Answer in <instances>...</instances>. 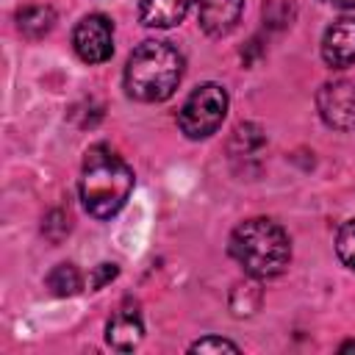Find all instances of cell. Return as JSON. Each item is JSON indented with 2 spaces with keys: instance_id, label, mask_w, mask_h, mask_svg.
<instances>
[{
  "instance_id": "1",
  "label": "cell",
  "mask_w": 355,
  "mask_h": 355,
  "mask_svg": "<svg viewBox=\"0 0 355 355\" xmlns=\"http://www.w3.org/2000/svg\"><path fill=\"white\" fill-rule=\"evenodd\" d=\"M133 169L125 164L122 155H116L105 144H94L86 150L83 164H80V202L89 216L94 219H111L116 216L130 191H133Z\"/></svg>"
},
{
  "instance_id": "2",
  "label": "cell",
  "mask_w": 355,
  "mask_h": 355,
  "mask_svg": "<svg viewBox=\"0 0 355 355\" xmlns=\"http://www.w3.org/2000/svg\"><path fill=\"white\" fill-rule=\"evenodd\" d=\"M186 61L178 47L161 39H147L128 55L125 92L139 103H164L183 80Z\"/></svg>"
},
{
  "instance_id": "3",
  "label": "cell",
  "mask_w": 355,
  "mask_h": 355,
  "mask_svg": "<svg viewBox=\"0 0 355 355\" xmlns=\"http://www.w3.org/2000/svg\"><path fill=\"white\" fill-rule=\"evenodd\" d=\"M227 252L252 280H272L283 275L291 261V239L277 222L252 216L230 233Z\"/></svg>"
},
{
  "instance_id": "4",
  "label": "cell",
  "mask_w": 355,
  "mask_h": 355,
  "mask_svg": "<svg viewBox=\"0 0 355 355\" xmlns=\"http://www.w3.org/2000/svg\"><path fill=\"white\" fill-rule=\"evenodd\" d=\"M227 92L219 83H202L197 86L186 103L178 111V125L186 139H208L219 130L225 114H227Z\"/></svg>"
},
{
  "instance_id": "5",
  "label": "cell",
  "mask_w": 355,
  "mask_h": 355,
  "mask_svg": "<svg viewBox=\"0 0 355 355\" xmlns=\"http://www.w3.org/2000/svg\"><path fill=\"white\" fill-rule=\"evenodd\" d=\"M316 108L327 128L352 130L355 128V78H333L319 86Z\"/></svg>"
},
{
  "instance_id": "6",
  "label": "cell",
  "mask_w": 355,
  "mask_h": 355,
  "mask_svg": "<svg viewBox=\"0 0 355 355\" xmlns=\"http://www.w3.org/2000/svg\"><path fill=\"white\" fill-rule=\"evenodd\" d=\"M72 47L80 61L103 64L114 53V25L105 14H86L72 31Z\"/></svg>"
},
{
  "instance_id": "7",
  "label": "cell",
  "mask_w": 355,
  "mask_h": 355,
  "mask_svg": "<svg viewBox=\"0 0 355 355\" xmlns=\"http://www.w3.org/2000/svg\"><path fill=\"white\" fill-rule=\"evenodd\" d=\"M322 58L330 69H347L355 64V17H341L324 31Z\"/></svg>"
},
{
  "instance_id": "8",
  "label": "cell",
  "mask_w": 355,
  "mask_h": 355,
  "mask_svg": "<svg viewBox=\"0 0 355 355\" xmlns=\"http://www.w3.org/2000/svg\"><path fill=\"white\" fill-rule=\"evenodd\" d=\"M144 338V322H141V313L136 311V305H119L108 324H105V341L111 349L116 352H130L141 344Z\"/></svg>"
},
{
  "instance_id": "9",
  "label": "cell",
  "mask_w": 355,
  "mask_h": 355,
  "mask_svg": "<svg viewBox=\"0 0 355 355\" xmlns=\"http://www.w3.org/2000/svg\"><path fill=\"white\" fill-rule=\"evenodd\" d=\"M241 11L244 0H197V22L214 39L227 36L239 25Z\"/></svg>"
},
{
  "instance_id": "10",
  "label": "cell",
  "mask_w": 355,
  "mask_h": 355,
  "mask_svg": "<svg viewBox=\"0 0 355 355\" xmlns=\"http://www.w3.org/2000/svg\"><path fill=\"white\" fill-rule=\"evenodd\" d=\"M194 0H139V19L147 28H175Z\"/></svg>"
},
{
  "instance_id": "11",
  "label": "cell",
  "mask_w": 355,
  "mask_h": 355,
  "mask_svg": "<svg viewBox=\"0 0 355 355\" xmlns=\"http://www.w3.org/2000/svg\"><path fill=\"white\" fill-rule=\"evenodd\" d=\"M55 22V14L50 6H25L17 11V31L25 39H42L44 33H50Z\"/></svg>"
},
{
  "instance_id": "12",
  "label": "cell",
  "mask_w": 355,
  "mask_h": 355,
  "mask_svg": "<svg viewBox=\"0 0 355 355\" xmlns=\"http://www.w3.org/2000/svg\"><path fill=\"white\" fill-rule=\"evenodd\" d=\"M44 283L55 297H72L80 291V272L75 269V263H58L53 266Z\"/></svg>"
},
{
  "instance_id": "13",
  "label": "cell",
  "mask_w": 355,
  "mask_h": 355,
  "mask_svg": "<svg viewBox=\"0 0 355 355\" xmlns=\"http://www.w3.org/2000/svg\"><path fill=\"white\" fill-rule=\"evenodd\" d=\"M336 255L347 269L355 272V216L341 225V230L336 236Z\"/></svg>"
},
{
  "instance_id": "14",
  "label": "cell",
  "mask_w": 355,
  "mask_h": 355,
  "mask_svg": "<svg viewBox=\"0 0 355 355\" xmlns=\"http://www.w3.org/2000/svg\"><path fill=\"white\" fill-rule=\"evenodd\" d=\"M189 352H239V344L219 338V336H205V338H197L189 347Z\"/></svg>"
},
{
  "instance_id": "15",
  "label": "cell",
  "mask_w": 355,
  "mask_h": 355,
  "mask_svg": "<svg viewBox=\"0 0 355 355\" xmlns=\"http://www.w3.org/2000/svg\"><path fill=\"white\" fill-rule=\"evenodd\" d=\"M116 275H119V266H116V263H100V266H94V277H92L89 286L97 291V288H103L105 283H111Z\"/></svg>"
},
{
  "instance_id": "16",
  "label": "cell",
  "mask_w": 355,
  "mask_h": 355,
  "mask_svg": "<svg viewBox=\"0 0 355 355\" xmlns=\"http://www.w3.org/2000/svg\"><path fill=\"white\" fill-rule=\"evenodd\" d=\"M250 288H252V286L247 283V286H244V294H250ZM236 294H241V288H239V286L233 288V294H230V300H236ZM244 313H252V308L247 305V297H244Z\"/></svg>"
},
{
  "instance_id": "17",
  "label": "cell",
  "mask_w": 355,
  "mask_h": 355,
  "mask_svg": "<svg viewBox=\"0 0 355 355\" xmlns=\"http://www.w3.org/2000/svg\"><path fill=\"white\" fill-rule=\"evenodd\" d=\"M324 3H330L336 8H355V0H324Z\"/></svg>"
},
{
  "instance_id": "18",
  "label": "cell",
  "mask_w": 355,
  "mask_h": 355,
  "mask_svg": "<svg viewBox=\"0 0 355 355\" xmlns=\"http://www.w3.org/2000/svg\"><path fill=\"white\" fill-rule=\"evenodd\" d=\"M341 352H355V341H347V344H341Z\"/></svg>"
}]
</instances>
